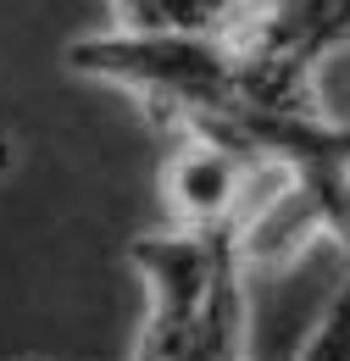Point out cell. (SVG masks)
<instances>
[{
  "instance_id": "obj_1",
  "label": "cell",
  "mask_w": 350,
  "mask_h": 361,
  "mask_svg": "<svg viewBox=\"0 0 350 361\" xmlns=\"http://www.w3.org/2000/svg\"><path fill=\"white\" fill-rule=\"evenodd\" d=\"M67 67L133 90L162 128H173L195 111L234 106L239 50L222 34H195V28H123V34L73 39Z\"/></svg>"
},
{
  "instance_id": "obj_2",
  "label": "cell",
  "mask_w": 350,
  "mask_h": 361,
  "mask_svg": "<svg viewBox=\"0 0 350 361\" xmlns=\"http://www.w3.org/2000/svg\"><path fill=\"white\" fill-rule=\"evenodd\" d=\"M234 233L222 228H178V233H139L128 262L150 289V317L133 361H206V289L217 272V250Z\"/></svg>"
},
{
  "instance_id": "obj_3",
  "label": "cell",
  "mask_w": 350,
  "mask_h": 361,
  "mask_svg": "<svg viewBox=\"0 0 350 361\" xmlns=\"http://www.w3.org/2000/svg\"><path fill=\"white\" fill-rule=\"evenodd\" d=\"M251 167L245 156H234L228 145L206 134H189V145L167 161V178H162V195H167V212L178 217V228H222L239 217L245 206V183H251Z\"/></svg>"
},
{
  "instance_id": "obj_4",
  "label": "cell",
  "mask_w": 350,
  "mask_h": 361,
  "mask_svg": "<svg viewBox=\"0 0 350 361\" xmlns=\"http://www.w3.org/2000/svg\"><path fill=\"white\" fill-rule=\"evenodd\" d=\"M301 361H350V278L339 283L334 306L322 312V322H317L311 345L301 350Z\"/></svg>"
},
{
  "instance_id": "obj_5",
  "label": "cell",
  "mask_w": 350,
  "mask_h": 361,
  "mask_svg": "<svg viewBox=\"0 0 350 361\" xmlns=\"http://www.w3.org/2000/svg\"><path fill=\"white\" fill-rule=\"evenodd\" d=\"M11 156H17V150H11V139H0V178L11 173Z\"/></svg>"
},
{
  "instance_id": "obj_6",
  "label": "cell",
  "mask_w": 350,
  "mask_h": 361,
  "mask_svg": "<svg viewBox=\"0 0 350 361\" xmlns=\"http://www.w3.org/2000/svg\"><path fill=\"white\" fill-rule=\"evenodd\" d=\"M239 361H245V356H239Z\"/></svg>"
}]
</instances>
